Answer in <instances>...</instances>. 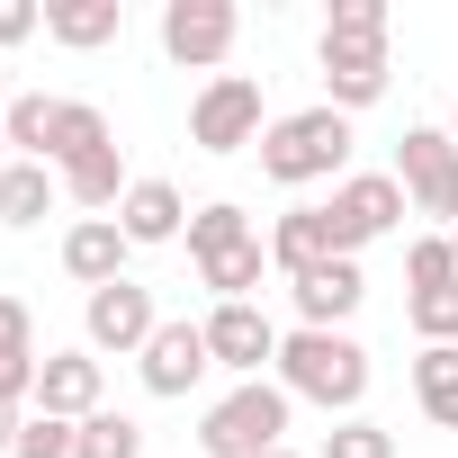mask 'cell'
<instances>
[{"instance_id":"cell-1","label":"cell","mask_w":458,"mask_h":458,"mask_svg":"<svg viewBox=\"0 0 458 458\" xmlns=\"http://www.w3.org/2000/svg\"><path fill=\"white\" fill-rule=\"evenodd\" d=\"M315 64H324V108H377L386 99V0H333V19H324V46H315Z\"/></svg>"},{"instance_id":"cell-2","label":"cell","mask_w":458,"mask_h":458,"mask_svg":"<svg viewBox=\"0 0 458 458\" xmlns=\"http://www.w3.org/2000/svg\"><path fill=\"white\" fill-rule=\"evenodd\" d=\"M279 386L351 422L360 395H369V351H360L351 333H306V324H297V333L279 342Z\"/></svg>"},{"instance_id":"cell-3","label":"cell","mask_w":458,"mask_h":458,"mask_svg":"<svg viewBox=\"0 0 458 458\" xmlns=\"http://www.w3.org/2000/svg\"><path fill=\"white\" fill-rule=\"evenodd\" d=\"M342 162H351V117L342 108H297V117H270L261 126V171L279 189H306V180H333L342 189Z\"/></svg>"},{"instance_id":"cell-4","label":"cell","mask_w":458,"mask_h":458,"mask_svg":"<svg viewBox=\"0 0 458 458\" xmlns=\"http://www.w3.org/2000/svg\"><path fill=\"white\" fill-rule=\"evenodd\" d=\"M288 386L279 377H243L234 395H216L207 404V422H198V449L207 458H270V449H288Z\"/></svg>"},{"instance_id":"cell-5","label":"cell","mask_w":458,"mask_h":458,"mask_svg":"<svg viewBox=\"0 0 458 458\" xmlns=\"http://www.w3.org/2000/svg\"><path fill=\"white\" fill-rule=\"evenodd\" d=\"M404 216H413V198H404L395 171H351V180L324 198V225H333V252H342V261H360L369 243H386Z\"/></svg>"},{"instance_id":"cell-6","label":"cell","mask_w":458,"mask_h":458,"mask_svg":"<svg viewBox=\"0 0 458 458\" xmlns=\"http://www.w3.org/2000/svg\"><path fill=\"white\" fill-rule=\"evenodd\" d=\"M189 144H198V153H243V144H261V81H252V72H216V81L189 99Z\"/></svg>"},{"instance_id":"cell-7","label":"cell","mask_w":458,"mask_h":458,"mask_svg":"<svg viewBox=\"0 0 458 458\" xmlns=\"http://www.w3.org/2000/svg\"><path fill=\"white\" fill-rule=\"evenodd\" d=\"M243 37V10L234 0H162V55L180 72H216Z\"/></svg>"},{"instance_id":"cell-8","label":"cell","mask_w":458,"mask_h":458,"mask_svg":"<svg viewBox=\"0 0 458 458\" xmlns=\"http://www.w3.org/2000/svg\"><path fill=\"white\" fill-rule=\"evenodd\" d=\"M395 180H404L413 216L458 225V144H449V126H404V144H395Z\"/></svg>"},{"instance_id":"cell-9","label":"cell","mask_w":458,"mask_h":458,"mask_svg":"<svg viewBox=\"0 0 458 458\" xmlns=\"http://www.w3.org/2000/svg\"><path fill=\"white\" fill-rule=\"evenodd\" d=\"M81 333H90V351H117V360H144V342L162 333V306H153V288L117 279V288H99V297L81 306Z\"/></svg>"},{"instance_id":"cell-10","label":"cell","mask_w":458,"mask_h":458,"mask_svg":"<svg viewBox=\"0 0 458 458\" xmlns=\"http://www.w3.org/2000/svg\"><path fill=\"white\" fill-rule=\"evenodd\" d=\"M135 369H144V395H162V404H180V395H189V386H198V377L216 369V351H207V324H189V315H171V324H162V333L144 342V360H135Z\"/></svg>"},{"instance_id":"cell-11","label":"cell","mask_w":458,"mask_h":458,"mask_svg":"<svg viewBox=\"0 0 458 458\" xmlns=\"http://www.w3.org/2000/svg\"><path fill=\"white\" fill-rule=\"evenodd\" d=\"M279 342L288 333L261 306H207V351H216V369H234V386L261 377V369H279Z\"/></svg>"},{"instance_id":"cell-12","label":"cell","mask_w":458,"mask_h":458,"mask_svg":"<svg viewBox=\"0 0 458 458\" xmlns=\"http://www.w3.org/2000/svg\"><path fill=\"white\" fill-rule=\"evenodd\" d=\"M99 395H108V369H99V351H46V369H37V413L90 422V413H99Z\"/></svg>"},{"instance_id":"cell-13","label":"cell","mask_w":458,"mask_h":458,"mask_svg":"<svg viewBox=\"0 0 458 458\" xmlns=\"http://www.w3.org/2000/svg\"><path fill=\"white\" fill-rule=\"evenodd\" d=\"M288 297H297V324H306V333H342V324L360 315L369 279H360V261H324V270L288 279Z\"/></svg>"},{"instance_id":"cell-14","label":"cell","mask_w":458,"mask_h":458,"mask_svg":"<svg viewBox=\"0 0 458 458\" xmlns=\"http://www.w3.org/2000/svg\"><path fill=\"white\" fill-rule=\"evenodd\" d=\"M189 216H198V207H189L171 180H135V189L117 198V234H126L135 252H144V243H180V234H189Z\"/></svg>"},{"instance_id":"cell-15","label":"cell","mask_w":458,"mask_h":458,"mask_svg":"<svg viewBox=\"0 0 458 458\" xmlns=\"http://www.w3.org/2000/svg\"><path fill=\"white\" fill-rule=\"evenodd\" d=\"M126 252H135V243L117 234V216H81V225H72V234H64V270H72V279H81L90 297L126 279Z\"/></svg>"},{"instance_id":"cell-16","label":"cell","mask_w":458,"mask_h":458,"mask_svg":"<svg viewBox=\"0 0 458 458\" xmlns=\"http://www.w3.org/2000/svg\"><path fill=\"white\" fill-rule=\"evenodd\" d=\"M46 37L72 55H99L126 37V0H46Z\"/></svg>"},{"instance_id":"cell-17","label":"cell","mask_w":458,"mask_h":458,"mask_svg":"<svg viewBox=\"0 0 458 458\" xmlns=\"http://www.w3.org/2000/svg\"><path fill=\"white\" fill-rule=\"evenodd\" d=\"M324 261H342V252H333V225H324V207H288V216L270 225V270L306 279V270H324Z\"/></svg>"},{"instance_id":"cell-18","label":"cell","mask_w":458,"mask_h":458,"mask_svg":"<svg viewBox=\"0 0 458 458\" xmlns=\"http://www.w3.org/2000/svg\"><path fill=\"white\" fill-rule=\"evenodd\" d=\"M55 180H64V198H72V207H90V216H117V198L135 189V180H126V153H117V144H99V153L64 162Z\"/></svg>"},{"instance_id":"cell-19","label":"cell","mask_w":458,"mask_h":458,"mask_svg":"<svg viewBox=\"0 0 458 458\" xmlns=\"http://www.w3.org/2000/svg\"><path fill=\"white\" fill-rule=\"evenodd\" d=\"M55 198H64V180H55L46 162H10V171H0V225H19V234H28V225H46Z\"/></svg>"},{"instance_id":"cell-20","label":"cell","mask_w":458,"mask_h":458,"mask_svg":"<svg viewBox=\"0 0 458 458\" xmlns=\"http://www.w3.org/2000/svg\"><path fill=\"white\" fill-rule=\"evenodd\" d=\"M243 243H261L252 234V216L234 207V198H216V207H198L189 216V261L207 270V261H225V252H243Z\"/></svg>"},{"instance_id":"cell-21","label":"cell","mask_w":458,"mask_h":458,"mask_svg":"<svg viewBox=\"0 0 458 458\" xmlns=\"http://www.w3.org/2000/svg\"><path fill=\"white\" fill-rule=\"evenodd\" d=\"M99 144H117V126H108L90 99H55V144H46V171H64V162H81V153H99Z\"/></svg>"},{"instance_id":"cell-22","label":"cell","mask_w":458,"mask_h":458,"mask_svg":"<svg viewBox=\"0 0 458 458\" xmlns=\"http://www.w3.org/2000/svg\"><path fill=\"white\" fill-rule=\"evenodd\" d=\"M413 404H422L440 431H458V342H431V351L413 360Z\"/></svg>"},{"instance_id":"cell-23","label":"cell","mask_w":458,"mask_h":458,"mask_svg":"<svg viewBox=\"0 0 458 458\" xmlns=\"http://www.w3.org/2000/svg\"><path fill=\"white\" fill-rule=\"evenodd\" d=\"M0 135H10L19 162H46V144H55V99H46V90H19L10 117H0Z\"/></svg>"},{"instance_id":"cell-24","label":"cell","mask_w":458,"mask_h":458,"mask_svg":"<svg viewBox=\"0 0 458 458\" xmlns=\"http://www.w3.org/2000/svg\"><path fill=\"white\" fill-rule=\"evenodd\" d=\"M72 458H144V422H135V413H108V404H99V413L81 422Z\"/></svg>"},{"instance_id":"cell-25","label":"cell","mask_w":458,"mask_h":458,"mask_svg":"<svg viewBox=\"0 0 458 458\" xmlns=\"http://www.w3.org/2000/svg\"><path fill=\"white\" fill-rule=\"evenodd\" d=\"M458 279V252H449V234H422V243H404V297H422V288H449Z\"/></svg>"},{"instance_id":"cell-26","label":"cell","mask_w":458,"mask_h":458,"mask_svg":"<svg viewBox=\"0 0 458 458\" xmlns=\"http://www.w3.org/2000/svg\"><path fill=\"white\" fill-rule=\"evenodd\" d=\"M404 324L422 333V351H431V342H458V279H449V288H422V297H404Z\"/></svg>"},{"instance_id":"cell-27","label":"cell","mask_w":458,"mask_h":458,"mask_svg":"<svg viewBox=\"0 0 458 458\" xmlns=\"http://www.w3.org/2000/svg\"><path fill=\"white\" fill-rule=\"evenodd\" d=\"M324 458H395V431H386V422H369V413H351V422H333V431H324Z\"/></svg>"},{"instance_id":"cell-28","label":"cell","mask_w":458,"mask_h":458,"mask_svg":"<svg viewBox=\"0 0 458 458\" xmlns=\"http://www.w3.org/2000/svg\"><path fill=\"white\" fill-rule=\"evenodd\" d=\"M72 440H81V422H64V413H28L10 458H72Z\"/></svg>"},{"instance_id":"cell-29","label":"cell","mask_w":458,"mask_h":458,"mask_svg":"<svg viewBox=\"0 0 458 458\" xmlns=\"http://www.w3.org/2000/svg\"><path fill=\"white\" fill-rule=\"evenodd\" d=\"M0 360H37V315H28V297H10V288H0Z\"/></svg>"},{"instance_id":"cell-30","label":"cell","mask_w":458,"mask_h":458,"mask_svg":"<svg viewBox=\"0 0 458 458\" xmlns=\"http://www.w3.org/2000/svg\"><path fill=\"white\" fill-rule=\"evenodd\" d=\"M46 28V10H37V0H0V46H28Z\"/></svg>"},{"instance_id":"cell-31","label":"cell","mask_w":458,"mask_h":458,"mask_svg":"<svg viewBox=\"0 0 458 458\" xmlns=\"http://www.w3.org/2000/svg\"><path fill=\"white\" fill-rule=\"evenodd\" d=\"M19 422H28L19 404H0V458H10V449H19Z\"/></svg>"},{"instance_id":"cell-32","label":"cell","mask_w":458,"mask_h":458,"mask_svg":"<svg viewBox=\"0 0 458 458\" xmlns=\"http://www.w3.org/2000/svg\"><path fill=\"white\" fill-rule=\"evenodd\" d=\"M0 117H10V72H0Z\"/></svg>"},{"instance_id":"cell-33","label":"cell","mask_w":458,"mask_h":458,"mask_svg":"<svg viewBox=\"0 0 458 458\" xmlns=\"http://www.w3.org/2000/svg\"><path fill=\"white\" fill-rule=\"evenodd\" d=\"M10 162H19V153H10V135H0V171H10Z\"/></svg>"},{"instance_id":"cell-34","label":"cell","mask_w":458,"mask_h":458,"mask_svg":"<svg viewBox=\"0 0 458 458\" xmlns=\"http://www.w3.org/2000/svg\"><path fill=\"white\" fill-rule=\"evenodd\" d=\"M449 144H458V99H449Z\"/></svg>"},{"instance_id":"cell-35","label":"cell","mask_w":458,"mask_h":458,"mask_svg":"<svg viewBox=\"0 0 458 458\" xmlns=\"http://www.w3.org/2000/svg\"><path fill=\"white\" fill-rule=\"evenodd\" d=\"M449 252H458V225H449Z\"/></svg>"},{"instance_id":"cell-36","label":"cell","mask_w":458,"mask_h":458,"mask_svg":"<svg viewBox=\"0 0 458 458\" xmlns=\"http://www.w3.org/2000/svg\"><path fill=\"white\" fill-rule=\"evenodd\" d=\"M270 458H297V449H270Z\"/></svg>"}]
</instances>
